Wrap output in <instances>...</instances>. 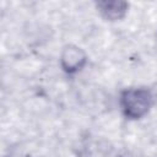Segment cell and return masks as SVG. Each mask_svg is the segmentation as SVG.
Returning a JSON list of instances; mask_svg holds the SVG:
<instances>
[{
    "label": "cell",
    "mask_w": 157,
    "mask_h": 157,
    "mask_svg": "<svg viewBox=\"0 0 157 157\" xmlns=\"http://www.w3.org/2000/svg\"><path fill=\"white\" fill-rule=\"evenodd\" d=\"M123 117L136 121L145 118L156 103L155 92L147 86H131L124 88L118 98Z\"/></svg>",
    "instance_id": "obj_1"
},
{
    "label": "cell",
    "mask_w": 157,
    "mask_h": 157,
    "mask_svg": "<svg viewBox=\"0 0 157 157\" xmlns=\"http://www.w3.org/2000/svg\"><path fill=\"white\" fill-rule=\"evenodd\" d=\"M96 10L105 21L117 22L125 18L129 12V2L120 0H103L94 2Z\"/></svg>",
    "instance_id": "obj_3"
},
{
    "label": "cell",
    "mask_w": 157,
    "mask_h": 157,
    "mask_svg": "<svg viewBox=\"0 0 157 157\" xmlns=\"http://www.w3.org/2000/svg\"><path fill=\"white\" fill-rule=\"evenodd\" d=\"M156 44H157V36H156Z\"/></svg>",
    "instance_id": "obj_4"
},
{
    "label": "cell",
    "mask_w": 157,
    "mask_h": 157,
    "mask_svg": "<svg viewBox=\"0 0 157 157\" xmlns=\"http://www.w3.org/2000/svg\"><path fill=\"white\" fill-rule=\"evenodd\" d=\"M87 61L88 56L86 52L78 45L66 44L65 47H63L59 58V64L61 70L66 75H76L87 65Z\"/></svg>",
    "instance_id": "obj_2"
}]
</instances>
